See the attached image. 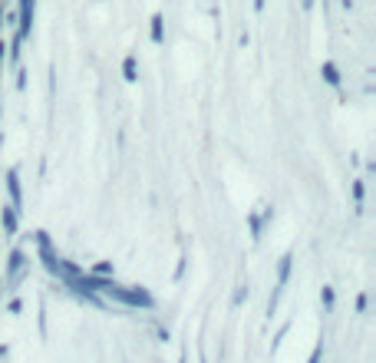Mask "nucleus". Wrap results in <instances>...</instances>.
<instances>
[{"label":"nucleus","mask_w":376,"mask_h":363,"mask_svg":"<svg viewBox=\"0 0 376 363\" xmlns=\"http://www.w3.org/2000/svg\"><path fill=\"white\" fill-rule=\"evenodd\" d=\"M264 222H271V208H268V212H264V218H261V215H251V218H247V224H251V238H254V241H261V231H264Z\"/></svg>","instance_id":"obj_7"},{"label":"nucleus","mask_w":376,"mask_h":363,"mask_svg":"<svg viewBox=\"0 0 376 363\" xmlns=\"http://www.w3.org/2000/svg\"><path fill=\"white\" fill-rule=\"evenodd\" d=\"M320 357H323V343H317V347H313V353H311V360H307V363H320Z\"/></svg>","instance_id":"obj_16"},{"label":"nucleus","mask_w":376,"mask_h":363,"mask_svg":"<svg viewBox=\"0 0 376 363\" xmlns=\"http://www.w3.org/2000/svg\"><path fill=\"white\" fill-rule=\"evenodd\" d=\"M366 304H370V298H366V294H360V298H356V310L363 314V310H366Z\"/></svg>","instance_id":"obj_17"},{"label":"nucleus","mask_w":376,"mask_h":363,"mask_svg":"<svg viewBox=\"0 0 376 363\" xmlns=\"http://www.w3.org/2000/svg\"><path fill=\"white\" fill-rule=\"evenodd\" d=\"M0 224H4V231L7 235H17V208L13 205H4V212H0Z\"/></svg>","instance_id":"obj_6"},{"label":"nucleus","mask_w":376,"mask_h":363,"mask_svg":"<svg viewBox=\"0 0 376 363\" xmlns=\"http://www.w3.org/2000/svg\"><path fill=\"white\" fill-rule=\"evenodd\" d=\"M122 76H126V83H136V79H139V70H136V56H126V60H122Z\"/></svg>","instance_id":"obj_10"},{"label":"nucleus","mask_w":376,"mask_h":363,"mask_svg":"<svg viewBox=\"0 0 376 363\" xmlns=\"http://www.w3.org/2000/svg\"><path fill=\"white\" fill-rule=\"evenodd\" d=\"M103 294H109L112 300L126 304V307H142V310H152V307H155V298H152V294H149L145 288H119V284L106 281Z\"/></svg>","instance_id":"obj_1"},{"label":"nucleus","mask_w":376,"mask_h":363,"mask_svg":"<svg viewBox=\"0 0 376 363\" xmlns=\"http://www.w3.org/2000/svg\"><path fill=\"white\" fill-rule=\"evenodd\" d=\"M320 76H323V79H327L330 86H340V70H337L333 63H323V66H320Z\"/></svg>","instance_id":"obj_11"},{"label":"nucleus","mask_w":376,"mask_h":363,"mask_svg":"<svg viewBox=\"0 0 376 363\" xmlns=\"http://www.w3.org/2000/svg\"><path fill=\"white\" fill-rule=\"evenodd\" d=\"M33 241H37V248H40V261H44V267L56 278V265H60V257H56V251H53L50 235H46V231H37V235H33Z\"/></svg>","instance_id":"obj_2"},{"label":"nucleus","mask_w":376,"mask_h":363,"mask_svg":"<svg viewBox=\"0 0 376 363\" xmlns=\"http://www.w3.org/2000/svg\"><path fill=\"white\" fill-rule=\"evenodd\" d=\"M354 198H356V215L363 212V182H354Z\"/></svg>","instance_id":"obj_13"},{"label":"nucleus","mask_w":376,"mask_h":363,"mask_svg":"<svg viewBox=\"0 0 376 363\" xmlns=\"http://www.w3.org/2000/svg\"><path fill=\"white\" fill-rule=\"evenodd\" d=\"M290 265H294V255L287 251V255L280 257V267H278V288L280 291H284V284H287V278H290Z\"/></svg>","instance_id":"obj_8"},{"label":"nucleus","mask_w":376,"mask_h":363,"mask_svg":"<svg viewBox=\"0 0 376 363\" xmlns=\"http://www.w3.org/2000/svg\"><path fill=\"white\" fill-rule=\"evenodd\" d=\"M33 13H37V0H20V27H17V40H27L33 33Z\"/></svg>","instance_id":"obj_3"},{"label":"nucleus","mask_w":376,"mask_h":363,"mask_svg":"<svg viewBox=\"0 0 376 363\" xmlns=\"http://www.w3.org/2000/svg\"><path fill=\"white\" fill-rule=\"evenodd\" d=\"M179 363H188V353H185V350H182V357H179Z\"/></svg>","instance_id":"obj_20"},{"label":"nucleus","mask_w":376,"mask_h":363,"mask_svg":"<svg viewBox=\"0 0 376 363\" xmlns=\"http://www.w3.org/2000/svg\"><path fill=\"white\" fill-rule=\"evenodd\" d=\"M7 192H11V205H13V208H20V205H23V192H20V175H17V169L7 172Z\"/></svg>","instance_id":"obj_5"},{"label":"nucleus","mask_w":376,"mask_h":363,"mask_svg":"<svg viewBox=\"0 0 376 363\" xmlns=\"http://www.w3.org/2000/svg\"><path fill=\"white\" fill-rule=\"evenodd\" d=\"M23 86H27V73L20 70V73H17V89H23Z\"/></svg>","instance_id":"obj_18"},{"label":"nucleus","mask_w":376,"mask_h":363,"mask_svg":"<svg viewBox=\"0 0 376 363\" xmlns=\"http://www.w3.org/2000/svg\"><path fill=\"white\" fill-rule=\"evenodd\" d=\"M245 300H247V284H241V288L235 291V307L238 304H245Z\"/></svg>","instance_id":"obj_15"},{"label":"nucleus","mask_w":376,"mask_h":363,"mask_svg":"<svg viewBox=\"0 0 376 363\" xmlns=\"http://www.w3.org/2000/svg\"><path fill=\"white\" fill-rule=\"evenodd\" d=\"M23 267H27V255L17 248V251H11V261H7V284H17V281H20Z\"/></svg>","instance_id":"obj_4"},{"label":"nucleus","mask_w":376,"mask_h":363,"mask_svg":"<svg viewBox=\"0 0 376 363\" xmlns=\"http://www.w3.org/2000/svg\"><path fill=\"white\" fill-rule=\"evenodd\" d=\"M320 304L323 310H333V288H320Z\"/></svg>","instance_id":"obj_14"},{"label":"nucleus","mask_w":376,"mask_h":363,"mask_svg":"<svg viewBox=\"0 0 376 363\" xmlns=\"http://www.w3.org/2000/svg\"><path fill=\"white\" fill-rule=\"evenodd\" d=\"M198 363H208V360H205V353H202V360H198Z\"/></svg>","instance_id":"obj_21"},{"label":"nucleus","mask_w":376,"mask_h":363,"mask_svg":"<svg viewBox=\"0 0 376 363\" xmlns=\"http://www.w3.org/2000/svg\"><path fill=\"white\" fill-rule=\"evenodd\" d=\"M301 7H304V11H311V7H313V0H301Z\"/></svg>","instance_id":"obj_19"},{"label":"nucleus","mask_w":376,"mask_h":363,"mask_svg":"<svg viewBox=\"0 0 376 363\" xmlns=\"http://www.w3.org/2000/svg\"><path fill=\"white\" fill-rule=\"evenodd\" d=\"M112 271H116V267H112V261H99V265L93 267V271H89V274H96V278H109V274H112Z\"/></svg>","instance_id":"obj_12"},{"label":"nucleus","mask_w":376,"mask_h":363,"mask_svg":"<svg viewBox=\"0 0 376 363\" xmlns=\"http://www.w3.org/2000/svg\"><path fill=\"white\" fill-rule=\"evenodd\" d=\"M149 37H152V43H162V40H165V17H162V13H155V17H152Z\"/></svg>","instance_id":"obj_9"}]
</instances>
